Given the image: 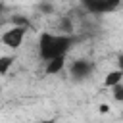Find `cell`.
<instances>
[{
  "label": "cell",
  "instance_id": "cell-1",
  "mask_svg": "<svg viewBox=\"0 0 123 123\" xmlns=\"http://www.w3.org/2000/svg\"><path fill=\"white\" fill-rule=\"evenodd\" d=\"M73 44H75V37L73 35L44 31V33L38 35L37 52H38V58L46 63V62H52L56 58H65Z\"/></svg>",
  "mask_w": 123,
  "mask_h": 123
},
{
  "label": "cell",
  "instance_id": "cell-2",
  "mask_svg": "<svg viewBox=\"0 0 123 123\" xmlns=\"http://www.w3.org/2000/svg\"><path fill=\"white\" fill-rule=\"evenodd\" d=\"M81 6L94 15H104V13H111L121 6V0H79Z\"/></svg>",
  "mask_w": 123,
  "mask_h": 123
},
{
  "label": "cell",
  "instance_id": "cell-3",
  "mask_svg": "<svg viewBox=\"0 0 123 123\" xmlns=\"http://www.w3.org/2000/svg\"><path fill=\"white\" fill-rule=\"evenodd\" d=\"M25 35H27V29H25V27H21V25H13V27H10V29H6V31L2 33L0 40H2V44H4L6 48H10V50H17V48L23 44Z\"/></svg>",
  "mask_w": 123,
  "mask_h": 123
},
{
  "label": "cell",
  "instance_id": "cell-4",
  "mask_svg": "<svg viewBox=\"0 0 123 123\" xmlns=\"http://www.w3.org/2000/svg\"><path fill=\"white\" fill-rule=\"evenodd\" d=\"M67 69H69V75H71L73 79H77V81H85V79H88V77L92 75L94 65H92L90 60H75V62L69 63Z\"/></svg>",
  "mask_w": 123,
  "mask_h": 123
},
{
  "label": "cell",
  "instance_id": "cell-5",
  "mask_svg": "<svg viewBox=\"0 0 123 123\" xmlns=\"http://www.w3.org/2000/svg\"><path fill=\"white\" fill-rule=\"evenodd\" d=\"M123 83V73L119 71V69H113V71H110L108 75H106V79H104V85L106 86H117V85H121Z\"/></svg>",
  "mask_w": 123,
  "mask_h": 123
},
{
  "label": "cell",
  "instance_id": "cell-6",
  "mask_svg": "<svg viewBox=\"0 0 123 123\" xmlns=\"http://www.w3.org/2000/svg\"><path fill=\"white\" fill-rule=\"evenodd\" d=\"M63 67H65V58H56V60H52V62H46V73H48V75L60 73Z\"/></svg>",
  "mask_w": 123,
  "mask_h": 123
},
{
  "label": "cell",
  "instance_id": "cell-7",
  "mask_svg": "<svg viewBox=\"0 0 123 123\" xmlns=\"http://www.w3.org/2000/svg\"><path fill=\"white\" fill-rule=\"evenodd\" d=\"M13 62H15V58H13V56H0V77L8 75V71L12 69Z\"/></svg>",
  "mask_w": 123,
  "mask_h": 123
},
{
  "label": "cell",
  "instance_id": "cell-8",
  "mask_svg": "<svg viewBox=\"0 0 123 123\" xmlns=\"http://www.w3.org/2000/svg\"><path fill=\"white\" fill-rule=\"evenodd\" d=\"M113 98L119 100V102H123V83L117 85V86H113Z\"/></svg>",
  "mask_w": 123,
  "mask_h": 123
},
{
  "label": "cell",
  "instance_id": "cell-9",
  "mask_svg": "<svg viewBox=\"0 0 123 123\" xmlns=\"http://www.w3.org/2000/svg\"><path fill=\"white\" fill-rule=\"evenodd\" d=\"M115 65H117V67H115V69H119V71H121V73H123V54H121V56H119V58H117V62H115Z\"/></svg>",
  "mask_w": 123,
  "mask_h": 123
},
{
  "label": "cell",
  "instance_id": "cell-10",
  "mask_svg": "<svg viewBox=\"0 0 123 123\" xmlns=\"http://www.w3.org/2000/svg\"><path fill=\"white\" fill-rule=\"evenodd\" d=\"M35 123H54V119H38V121H35Z\"/></svg>",
  "mask_w": 123,
  "mask_h": 123
}]
</instances>
